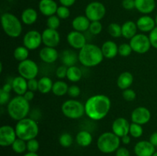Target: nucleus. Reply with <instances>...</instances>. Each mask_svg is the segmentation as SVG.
I'll use <instances>...</instances> for the list:
<instances>
[{"instance_id":"nucleus-30","label":"nucleus","mask_w":157,"mask_h":156,"mask_svg":"<svg viewBox=\"0 0 157 156\" xmlns=\"http://www.w3.org/2000/svg\"><path fill=\"white\" fill-rule=\"evenodd\" d=\"M68 85L63 80H57L54 83L52 92L56 96H63L68 91Z\"/></svg>"},{"instance_id":"nucleus-11","label":"nucleus","mask_w":157,"mask_h":156,"mask_svg":"<svg viewBox=\"0 0 157 156\" xmlns=\"http://www.w3.org/2000/svg\"><path fill=\"white\" fill-rule=\"evenodd\" d=\"M42 44L41 33L36 30H31L26 32L23 37V45L29 50H33Z\"/></svg>"},{"instance_id":"nucleus-6","label":"nucleus","mask_w":157,"mask_h":156,"mask_svg":"<svg viewBox=\"0 0 157 156\" xmlns=\"http://www.w3.org/2000/svg\"><path fill=\"white\" fill-rule=\"evenodd\" d=\"M121 138L115 135L113 132H106L98 137L97 146L100 151L104 154L116 152L121 145Z\"/></svg>"},{"instance_id":"nucleus-29","label":"nucleus","mask_w":157,"mask_h":156,"mask_svg":"<svg viewBox=\"0 0 157 156\" xmlns=\"http://www.w3.org/2000/svg\"><path fill=\"white\" fill-rule=\"evenodd\" d=\"M75 139H76V142L78 145L81 147H87L92 143L93 137L88 131L81 130V131L78 132Z\"/></svg>"},{"instance_id":"nucleus-22","label":"nucleus","mask_w":157,"mask_h":156,"mask_svg":"<svg viewBox=\"0 0 157 156\" xmlns=\"http://www.w3.org/2000/svg\"><path fill=\"white\" fill-rule=\"evenodd\" d=\"M11 84H12L13 91L19 96H23L25 92L29 90L28 89V80L25 78L21 76L14 77Z\"/></svg>"},{"instance_id":"nucleus-13","label":"nucleus","mask_w":157,"mask_h":156,"mask_svg":"<svg viewBox=\"0 0 157 156\" xmlns=\"http://www.w3.org/2000/svg\"><path fill=\"white\" fill-rule=\"evenodd\" d=\"M151 119V113L145 106L135 108L131 113V121L134 123L143 125L148 123Z\"/></svg>"},{"instance_id":"nucleus-9","label":"nucleus","mask_w":157,"mask_h":156,"mask_svg":"<svg viewBox=\"0 0 157 156\" xmlns=\"http://www.w3.org/2000/svg\"><path fill=\"white\" fill-rule=\"evenodd\" d=\"M129 44L131 46L133 51L140 54L147 53L152 47L149 36L144 34H136L130 40Z\"/></svg>"},{"instance_id":"nucleus-52","label":"nucleus","mask_w":157,"mask_h":156,"mask_svg":"<svg viewBox=\"0 0 157 156\" xmlns=\"http://www.w3.org/2000/svg\"><path fill=\"white\" fill-rule=\"evenodd\" d=\"M76 0H59V2L61 3V6H67V7H71L75 3Z\"/></svg>"},{"instance_id":"nucleus-58","label":"nucleus","mask_w":157,"mask_h":156,"mask_svg":"<svg viewBox=\"0 0 157 156\" xmlns=\"http://www.w3.org/2000/svg\"><path fill=\"white\" fill-rule=\"evenodd\" d=\"M152 156H157V151H155V153Z\"/></svg>"},{"instance_id":"nucleus-20","label":"nucleus","mask_w":157,"mask_h":156,"mask_svg":"<svg viewBox=\"0 0 157 156\" xmlns=\"http://www.w3.org/2000/svg\"><path fill=\"white\" fill-rule=\"evenodd\" d=\"M136 23L137 28L142 32H150L156 27L154 18L148 15L140 17Z\"/></svg>"},{"instance_id":"nucleus-54","label":"nucleus","mask_w":157,"mask_h":156,"mask_svg":"<svg viewBox=\"0 0 157 156\" xmlns=\"http://www.w3.org/2000/svg\"><path fill=\"white\" fill-rule=\"evenodd\" d=\"M2 89L3 90H5L6 92H8V93H11V91L12 90V84L11 83H7V84H5L4 85L2 86Z\"/></svg>"},{"instance_id":"nucleus-8","label":"nucleus","mask_w":157,"mask_h":156,"mask_svg":"<svg viewBox=\"0 0 157 156\" xmlns=\"http://www.w3.org/2000/svg\"><path fill=\"white\" fill-rule=\"evenodd\" d=\"M106 7L102 2H91L85 8V15L90 21H101L106 15Z\"/></svg>"},{"instance_id":"nucleus-26","label":"nucleus","mask_w":157,"mask_h":156,"mask_svg":"<svg viewBox=\"0 0 157 156\" xmlns=\"http://www.w3.org/2000/svg\"><path fill=\"white\" fill-rule=\"evenodd\" d=\"M37 19H38V12L33 8H27L21 12V22L26 25H32L35 24Z\"/></svg>"},{"instance_id":"nucleus-41","label":"nucleus","mask_w":157,"mask_h":156,"mask_svg":"<svg viewBox=\"0 0 157 156\" xmlns=\"http://www.w3.org/2000/svg\"><path fill=\"white\" fill-rule=\"evenodd\" d=\"M103 25L100 21H91L89 27L88 31L90 32V34L94 35H98L102 32Z\"/></svg>"},{"instance_id":"nucleus-45","label":"nucleus","mask_w":157,"mask_h":156,"mask_svg":"<svg viewBox=\"0 0 157 156\" xmlns=\"http://www.w3.org/2000/svg\"><path fill=\"white\" fill-rule=\"evenodd\" d=\"M11 95L10 93L6 92L2 89L0 90V105L4 106L6 104H8L10 102Z\"/></svg>"},{"instance_id":"nucleus-4","label":"nucleus","mask_w":157,"mask_h":156,"mask_svg":"<svg viewBox=\"0 0 157 156\" xmlns=\"http://www.w3.org/2000/svg\"><path fill=\"white\" fill-rule=\"evenodd\" d=\"M15 128L17 137L25 142L35 139L39 132V127L37 121L32 118L26 117L18 121Z\"/></svg>"},{"instance_id":"nucleus-27","label":"nucleus","mask_w":157,"mask_h":156,"mask_svg":"<svg viewBox=\"0 0 157 156\" xmlns=\"http://www.w3.org/2000/svg\"><path fill=\"white\" fill-rule=\"evenodd\" d=\"M133 83V76L130 72L124 71L121 73L117 80V87L121 90H124L129 89Z\"/></svg>"},{"instance_id":"nucleus-15","label":"nucleus","mask_w":157,"mask_h":156,"mask_svg":"<svg viewBox=\"0 0 157 156\" xmlns=\"http://www.w3.org/2000/svg\"><path fill=\"white\" fill-rule=\"evenodd\" d=\"M130 123L127 119L119 117L115 119L112 123V132L120 138L129 135Z\"/></svg>"},{"instance_id":"nucleus-53","label":"nucleus","mask_w":157,"mask_h":156,"mask_svg":"<svg viewBox=\"0 0 157 156\" xmlns=\"http://www.w3.org/2000/svg\"><path fill=\"white\" fill-rule=\"evenodd\" d=\"M150 141L152 145H154L155 147H157V132H155L150 136Z\"/></svg>"},{"instance_id":"nucleus-55","label":"nucleus","mask_w":157,"mask_h":156,"mask_svg":"<svg viewBox=\"0 0 157 156\" xmlns=\"http://www.w3.org/2000/svg\"><path fill=\"white\" fill-rule=\"evenodd\" d=\"M121 142H123V144H124V145H128V144L130 143L131 139H130V136L129 135H127V136H124L122 138H121Z\"/></svg>"},{"instance_id":"nucleus-33","label":"nucleus","mask_w":157,"mask_h":156,"mask_svg":"<svg viewBox=\"0 0 157 156\" xmlns=\"http://www.w3.org/2000/svg\"><path fill=\"white\" fill-rule=\"evenodd\" d=\"M29 50L27 47L23 46H18V47H15L13 52V57L17 61H24L25 60L29 59Z\"/></svg>"},{"instance_id":"nucleus-23","label":"nucleus","mask_w":157,"mask_h":156,"mask_svg":"<svg viewBox=\"0 0 157 156\" xmlns=\"http://www.w3.org/2000/svg\"><path fill=\"white\" fill-rule=\"evenodd\" d=\"M118 47L119 46L113 41H107L101 46L103 55L107 59H113L118 54Z\"/></svg>"},{"instance_id":"nucleus-35","label":"nucleus","mask_w":157,"mask_h":156,"mask_svg":"<svg viewBox=\"0 0 157 156\" xmlns=\"http://www.w3.org/2000/svg\"><path fill=\"white\" fill-rule=\"evenodd\" d=\"M107 32L113 38H117L122 36V28L117 23L113 22L109 24L107 27Z\"/></svg>"},{"instance_id":"nucleus-7","label":"nucleus","mask_w":157,"mask_h":156,"mask_svg":"<svg viewBox=\"0 0 157 156\" xmlns=\"http://www.w3.org/2000/svg\"><path fill=\"white\" fill-rule=\"evenodd\" d=\"M61 112L65 117L71 119H78L85 113L84 105L75 99H67L61 105Z\"/></svg>"},{"instance_id":"nucleus-48","label":"nucleus","mask_w":157,"mask_h":156,"mask_svg":"<svg viewBox=\"0 0 157 156\" xmlns=\"http://www.w3.org/2000/svg\"><path fill=\"white\" fill-rule=\"evenodd\" d=\"M28 89L32 92L38 91V80L36 79H31L28 80Z\"/></svg>"},{"instance_id":"nucleus-47","label":"nucleus","mask_w":157,"mask_h":156,"mask_svg":"<svg viewBox=\"0 0 157 156\" xmlns=\"http://www.w3.org/2000/svg\"><path fill=\"white\" fill-rule=\"evenodd\" d=\"M149 38H150L152 47H154L155 49H157V27L150 32Z\"/></svg>"},{"instance_id":"nucleus-2","label":"nucleus","mask_w":157,"mask_h":156,"mask_svg":"<svg viewBox=\"0 0 157 156\" xmlns=\"http://www.w3.org/2000/svg\"><path fill=\"white\" fill-rule=\"evenodd\" d=\"M102 50L94 44H86L78 53V60L83 66L93 67L98 66L104 60Z\"/></svg>"},{"instance_id":"nucleus-49","label":"nucleus","mask_w":157,"mask_h":156,"mask_svg":"<svg viewBox=\"0 0 157 156\" xmlns=\"http://www.w3.org/2000/svg\"><path fill=\"white\" fill-rule=\"evenodd\" d=\"M121 4L126 10H132L135 9V0H123Z\"/></svg>"},{"instance_id":"nucleus-56","label":"nucleus","mask_w":157,"mask_h":156,"mask_svg":"<svg viewBox=\"0 0 157 156\" xmlns=\"http://www.w3.org/2000/svg\"><path fill=\"white\" fill-rule=\"evenodd\" d=\"M23 156H39V155H38V154H37V153L29 152V151H28V152L25 153V154Z\"/></svg>"},{"instance_id":"nucleus-46","label":"nucleus","mask_w":157,"mask_h":156,"mask_svg":"<svg viewBox=\"0 0 157 156\" xmlns=\"http://www.w3.org/2000/svg\"><path fill=\"white\" fill-rule=\"evenodd\" d=\"M67 94L69 95V96H71V98H74V99L78 97L79 95L81 94V89H80V87L78 86L71 85V87H69Z\"/></svg>"},{"instance_id":"nucleus-38","label":"nucleus","mask_w":157,"mask_h":156,"mask_svg":"<svg viewBox=\"0 0 157 156\" xmlns=\"http://www.w3.org/2000/svg\"><path fill=\"white\" fill-rule=\"evenodd\" d=\"M46 24L49 28L57 30L61 25V19L56 15H52V16L48 17Z\"/></svg>"},{"instance_id":"nucleus-31","label":"nucleus","mask_w":157,"mask_h":156,"mask_svg":"<svg viewBox=\"0 0 157 156\" xmlns=\"http://www.w3.org/2000/svg\"><path fill=\"white\" fill-rule=\"evenodd\" d=\"M53 81L48 76H43L38 80V92L43 94L48 93L52 90Z\"/></svg>"},{"instance_id":"nucleus-18","label":"nucleus","mask_w":157,"mask_h":156,"mask_svg":"<svg viewBox=\"0 0 157 156\" xmlns=\"http://www.w3.org/2000/svg\"><path fill=\"white\" fill-rule=\"evenodd\" d=\"M58 8V4L55 0H40L38 3L40 12L47 17L56 15Z\"/></svg>"},{"instance_id":"nucleus-1","label":"nucleus","mask_w":157,"mask_h":156,"mask_svg":"<svg viewBox=\"0 0 157 156\" xmlns=\"http://www.w3.org/2000/svg\"><path fill=\"white\" fill-rule=\"evenodd\" d=\"M85 114L94 121H99L105 118L111 108L110 98L104 94H97L90 96L84 104Z\"/></svg>"},{"instance_id":"nucleus-10","label":"nucleus","mask_w":157,"mask_h":156,"mask_svg":"<svg viewBox=\"0 0 157 156\" xmlns=\"http://www.w3.org/2000/svg\"><path fill=\"white\" fill-rule=\"evenodd\" d=\"M38 66L36 63L31 59H27L19 62L18 66V71L19 76L25 78L27 80L36 78L38 74Z\"/></svg>"},{"instance_id":"nucleus-36","label":"nucleus","mask_w":157,"mask_h":156,"mask_svg":"<svg viewBox=\"0 0 157 156\" xmlns=\"http://www.w3.org/2000/svg\"><path fill=\"white\" fill-rule=\"evenodd\" d=\"M129 134L130 136L135 138V139L140 138L144 134V128H143L142 125H140V124L134 123V122L130 123Z\"/></svg>"},{"instance_id":"nucleus-39","label":"nucleus","mask_w":157,"mask_h":156,"mask_svg":"<svg viewBox=\"0 0 157 156\" xmlns=\"http://www.w3.org/2000/svg\"><path fill=\"white\" fill-rule=\"evenodd\" d=\"M133 49L130 44L124 43L118 47V54L121 57H128L131 54Z\"/></svg>"},{"instance_id":"nucleus-16","label":"nucleus","mask_w":157,"mask_h":156,"mask_svg":"<svg viewBox=\"0 0 157 156\" xmlns=\"http://www.w3.org/2000/svg\"><path fill=\"white\" fill-rule=\"evenodd\" d=\"M67 41L71 47L77 50H81L87 44L85 35L82 32L75 30L69 32L67 36Z\"/></svg>"},{"instance_id":"nucleus-25","label":"nucleus","mask_w":157,"mask_h":156,"mask_svg":"<svg viewBox=\"0 0 157 156\" xmlns=\"http://www.w3.org/2000/svg\"><path fill=\"white\" fill-rule=\"evenodd\" d=\"M61 61L63 64V65L67 66V67H72L76 64L78 60V54L72 50H63L61 53Z\"/></svg>"},{"instance_id":"nucleus-3","label":"nucleus","mask_w":157,"mask_h":156,"mask_svg":"<svg viewBox=\"0 0 157 156\" xmlns=\"http://www.w3.org/2000/svg\"><path fill=\"white\" fill-rule=\"evenodd\" d=\"M7 112L12 119L19 121L27 117L29 114L30 103L23 96L17 95L7 104Z\"/></svg>"},{"instance_id":"nucleus-40","label":"nucleus","mask_w":157,"mask_h":156,"mask_svg":"<svg viewBox=\"0 0 157 156\" xmlns=\"http://www.w3.org/2000/svg\"><path fill=\"white\" fill-rule=\"evenodd\" d=\"M56 15L60 19H67L71 15L70 9L67 6H58V10H57L56 12Z\"/></svg>"},{"instance_id":"nucleus-17","label":"nucleus","mask_w":157,"mask_h":156,"mask_svg":"<svg viewBox=\"0 0 157 156\" xmlns=\"http://www.w3.org/2000/svg\"><path fill=\"white\" fill-rule=\"evenodd\" d=\"M155 148L150 141L142 140L135 145L133 150L136 156H152L156 151Z\"/></svg>"},{"instance_id":"nucleus-44","label":"nucleus","mask_w":157,"mask_h":156,"mask_svg":"<svg viewBox=\"0 0 157 156\" xmlns=\"http://www.w3.org/2000/svg\"><path fill=\"white\" fill-rule=\"evenodd\" d=\"M67 68L68 67L67 66L61 65L59 66L58 68L56 69V71H55V74H56V76L58 78V79H64L65 77H67Z\"/></svg>"},{"instance_id":"nucleus-12","label":"nucleus","mask_w":157,"mask_h":156,"mask_svg":"<svg viewBox=\"0 0 157 156\" xmlns=\"http://www.w3.org/2000/svg\"><path fill=\"white\" fill-rule=\"evenodd\" d=\"M15 128L9 125L0 127V145L2 147L12 146L17 139Z\"/></svg>"},{"instance_id":"nucleus-51","label":"nucleus","mask_w":157,"mask_h":156,"mask_svg":"<svg viewBox=\"0 0 157 156\" xmlns=\"http://www.w3.org/2000/svg\"><path fill=\"white\" fill-rule=\"evenodd\" d=\"M35 93V92H32L31 91V90H28L27 91L25 92V93L23 95V96L25 97V99H27L29 102H30V101H32V99H34V96H35V93Z\"/></svg>"},{"instance_id":"nucleus-34","label":"nucleus","mask_w":157,"mask_h":156,"mask_svg":"<svg viewBox=\"0 0 157 156\" xmlns=\"http://www.w3.org/2000/svg\"><path fill=\"white\" fill-rule=\"evenodd\" d=\"M12 148L17 154H22L27 150V142L17 138L12 145Z\"/></svg>"},{"instance_id":"nucleus-32","label":"nucleus","mask_w":157,"mask_h":156,"mask_svg":"<svg viewBox=\"0 0 157 156\" xmlns=\"http://www.w3.org/2000/svg\"><path fill=\"white\" fill-rule=\"evenodd\" d=\"M81 77H82V72L79 67L75 65L67 68V78L69 81L77 83L81 80Z\"/></svg>"},{"instance_id":"nucleus-19","label":"nucleus","mask_w":157,"mask_h":156,"mask_svg":"<svg viewBox=\"0 0 157 156\" xmlns=\"http://www.w3.org/2000/svg\"><path fill=\"white\" fill-rule=\"evenodd\" d=\"M39 58L46 64H53L59 58V54L55 47L44 46L40 50Z\"/></svg>"},{"instance_id":"nucleus-21","label":"nucleus","mask_w":157,"mask_h":156,"mask_svg":"<svg viewBox=\"0 0 157 156\" xmlns=\"http://www.w3.org/2000/svg\"><path fill=\"white\" fill-rule=\"evenodd\" d=\"M156 8L155 0H135V9L144 15L153 12Z\"/></svg>"},{"instance_id":"nucleus-57","label":"nucleus","mask_w":157,"mask_h":156,"mask_svg":"<svg viewBox=\"0 0 157 156\" xmlns=\"http://www.w3.org/2000/svg\"><path fill=\"white\" fill-rule=\"evenodd\" d=\"M155 22H156V27H157V15H156V17H155Z\"/></svg>"},{"instance_id":"nucleus-14","label":"nucleus","mask_w":157,"mask_h":156,"mask_svg":"<svg viewBox=\"0 0 157 156\" xmlns=\"http://www.w3.org/2000/svg\"><path fill=\"white\" fill-rule=\"evenodd\" d=\"M42 43L44 46L50 47H55L59 44L61 41V36L59 32L55 29L47 28L41 33Z\"/></svg>"},{"instance_id":"nucleus-50","label":"nucleus","mask_w":157,"mask_h":156,"mask_svg":"<svg viewBox=\"0 0 157 156\" xmlns=\"http://www.w3.org/2000/svg\"><path fill=\"white\" fill-rule=\"evenodd\" d=\"M115 156H130V153L125 147H120L116 151Z\"/></svg>"},{"instance_id":"nucleus-5","label":"nucleus","mask_w":157,"mask_h":156,"mask_svg":"<svg viewBox=\"0 0 157 156\" xmlns=\"http://www.w3.org/2000/svg\"><path fill=\"white\" fill-rule=\"evenodd\" d=\"M1 21L3 31L8 36L16 38L21 35L22 24L21 21L15 15L10 12H5L2 15Z\"/></svg>"},{"instance_id":"nucleus-24","label":"nucleus","mask_w":157,"mask_h":156,"mask_svg":"<svg viewBox=\"0 0 157 156\" xmlns=\"http://www.w3.org/2000/svg\"><path fill=\"white\" fill-rule=\"evenodd\" d=\"M90 22L91 21L86 17V15H78L74 18L71 25L74 30L83 33L84 32L88 30Z\"/></svg>"},{"instance_id":"nucleus-37","label":"nucleus","mask_w":157,"mask_h":156,"mask_svg":"<svg viewBox=\"0 0 157 156\" xmlns=\"http://www.w3.org/2000/svg\"><path fill=\"white\" fill-rule=\"evenodd\" d=\"M58 142H59L60 145L64 148H69L73 144L74 139L70 133L64 132L59 136Z\"/></svg>"},{"instance_id":"nucleus-42","label":"nucleus","mask_w":157,"mask_h":156,"mask_svg":"<svg viewBox=\"0 0 157 156\" xmlns=\"http://www.w3.org/2000/svg\"><path fill=\"white\" fill-rule=\"evenodd\" d=\"M39 142L37 139H33L27 142V151L29 152L37 153V151L39 149Z\"/></svg>"},{"instance_id":"nucleus-43","label":"nucleus","mask_w":157,"mask_h":156,"mask_svg":"<svg viewBox=\"0 0 157 156\" xmlns=\"http://www.w3.org/2000/svg\"><path fill=\"white\" fill-rule=\"evenodd\" d=\"M122 96L123 98H124L126 101H128V102H132V101L134 100L136 97V93H135V91L130 88L123 90Z\"/></svg>"},{"instance_id":"nucleus-28","label":"nucleus","mask_w":157,"mask_h":156,"mask_svg":"<svg viewBox=\"0 0 157 156\" xmlns=\"http://www.w3.org/2000/svg\"><path fill=\"white\" fill-rule=\"evenodd\" d=\"M121 28H122V36L126 39L130 40L136 35L138 29L136 23L130 20L125 21L121 25Z\"/></svg>"}]
</instances>
